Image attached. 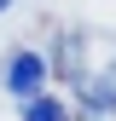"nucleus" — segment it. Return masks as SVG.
<instances>
[{
	"instance_id": "nucleus-2",
	"label": "nucleus",
	"mask_w": 116,
	"mask_h": 121,
	"mask_svg": "<svg viewBox=\"0 0 116 121\" xmlns=\"http://www.w3.org/2000/svg\"><path fill=\"white\" fill-rule=\"evenodd\" d=\"M23 121H70V110H64V98H29Z\"/></svg>"
},
{
	"instance_id": "nucleus-3",
	"label": "nucleus",
	"mask_w": 116,
	"mask_h": 121,
	"mask_svg": "<svg viewBox=\"0 0 116 121\" xmlns=\"http://www.w3.org/2000/svg\"><path fill=\"white\" fill-rule=\"evenodd\" d=\"M93 92L105 98V110H116V58L105 64V75H99V81H93Z\"/></svg>"
},
{
	"instance_id": "nucleus-1",
	"label": "nucleus",
	"mask_w": 116,
	"mask_h": 121,
	"mask_svg": "<svg viewBox=\"0 0 116 121\" xmlns=\"http://www.w3.org/2000/svg\"><path fill=\"white\" fill-rule=\"evenodd\" d=\"M41 81H47V64H41L35 52H12L6 58V92L12 98H41Z\"/></svg>"
},
{
	"instance_id": "nucleus-4",
	"label": "nucleus",
	"mask_w": 116,
	"mask_h": 121,
	"mask_svg": "<svg viewBox=\"0 0 116 121\" xmlns=\"http://www.w3.org/2000/svg\"><path fill=\"white\" fill-rule=\"evenodd\" d=\"M6 6H12V0H0V12H6Z\"/></svg>"
}]
</instances>
